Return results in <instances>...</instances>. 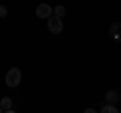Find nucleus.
Returning a JSON list of instances; mask_svg holds the SVG:
<instances>
[{
    "instance_id": "f257e3e1",
    "label": "nucleus",
    "mask_w": 121,
    "mask_h": 113,
    "mask_svg": "<svg viewBox=\"0 0 121 113\" xmlns=\"http://www.w3.org/2000/svg\"><path fill=\"white\" fill-rule=\"evenodd\" d=\"M4 81H6V85H8L10 89L18 87L22 83V71L18 69V67H10L8 73H6V77H4Z\"/></svg>"
},
{
    "instance_id": "f03ea898",
    "label": "nucleus",
    "mask_w": 121,
    "mask_h": 113,
    "mask_svg": "<svg viewBox=\"0 0 121 113\" xmlns=\"http://www.w3.org/2000/svg\"><path fill=\"white\" fill-rule=\"evenodd\" d=\"M47 26H48V32H51V35H60V32H63V28H65L63 18L55 16V14H51V16L47 18Z\"/></svg>"
},
{
    "instance_id": "7ed1b4c3",
    "label": "nucleus",
    "mask_w": 121,
    "mask_h": 113,
    "mask_svg": "<svg viewBox=\"0 0 121 113\" xmlns=\"http://www.w3.org/2000/svg\"><path fill=\"white\" fill-rule=\"evenodd\" d=\"M35 12H36V18H44V20H47V18L52 14V6L47 4V2H40V4L36 6Z\"/></svg>"
},
{
    "instance_id": "20e7f679",
    "label": "nucleus",
    "mask_w": 121,
    "mask_h": 113,
    "mask_svg": "<svg viewBox=\"0 0 121 113\" xmlns=\"http://www.w3.org/2000/svg\"><path fill=\"white\" fill-rule=\"evenodd\" d=\"M105 101H107V103H113V105H119V101H121L119 91H115V89L107 91V93H105Z\"/></svg>"
},
{
    "instance_id": "39448f33",
    "label": "nucleus",
    "mask_w": 121,
    "mask_h": 113,
    "mask_svg": "<svg viewBox=\"0 0 121 113\" xmlns=\"http://www.w3.org/2000/svg\"><path fill=\"white\" fill-rule=\"evenodd\" d=\"M109 35H111V39L117 40V43L121 40V24L119 22H113V24L109 26Z\"/></svg>"
},
{
    "instance_id": "423d86ee",
    "label": "nucleus",
    "mask_w": 121,
    "mask_h": 113,
    "mask_svg": "<svg viewBox=\"0 0 121 113\" xmlns=\"http://www.w3.org/2000/svg\"><path fill=\"white\" fill-rule=\"evenodd\" d=\"M0 109H2V111H6V113L14 111V107H12V99H10V97H2V101H0Z\"/></svg>"
},
{
    "instance_id": "0eeeda50",
    "label": "nucleus",
    "mask_w": 121,
    "mask_h": 113,
    "mask_svg": "<svg viewBox=\"0 0 121 113\" xmlns=\"http://www.w3.org/2000/svg\"><path fill=\"white\" fill-rule=\"evenodd\" d=\"M101 113H119V107L113 103H105L103 107H101Z\"/></svg>"
},
{
    "instance_id": "6e6552de",
    "label": "nucleus",
    "mask_w": 121,
    "mask_h": 113,
    "mask_svg": "<svg viewBox=\"0 0 121 113\" xmlns=\"http://www.w3.org/2000/svg\"><path fill=\"white\" fill-rule=\"evenodd\" d=\"M52 14H55V16H59V18H65L67 8H65L63 4H59V6H55V8H52Z\"/></svg>"
},
{
    "instance_id": "1a4fd4ad",
    "label": "nucleus",
    "mask_w": 121,
    "mask_h": 113,
    "mask_svg": "<svg viewBox=\"0 0 121 113\" xmlns=\"http://www.w3.org/2000/svg\"><path fill=\"white\" fill-rule=\"evenodd\" d=\"M6 14H8V8L4 4H0V18H6Z\"/></svg>"
}]
</instances>
